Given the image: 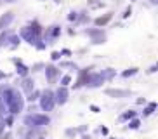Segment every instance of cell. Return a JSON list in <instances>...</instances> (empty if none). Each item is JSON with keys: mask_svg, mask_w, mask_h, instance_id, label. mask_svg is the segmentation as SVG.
Returning a JSON list of instances; mask_svg holds the SVG:
<instances>
[{"mask_svg": "<svg viewBox=\"0 0 158 139\" xmlns=\"http://www.w3.org/2000/svg\"><path fill=\"white\" fill-rule=\"evenodd\" d=\"M0 97L4 101L5 108L10 115H18L24 110V97L18 89L9 87V85H2L0 87Z\"/></svg>", "mask_w": 158, "mask_h": 139, "instance_id": "1", "label": "cell"}, {"mask_svg": "<svg viewBox=\"0 0 158 139\" xmlns=\"http://www.w3.org/2000/svg\"><path fill=\"white\" fill-rule=\"evenodd\" d=\"M24 124L28 127H45V125L51 124V118L49 115H42V113H31L24 118Z\"/></svg>", "mask_w": 158, "mask_h": 139, "instance_id": "2", "label": "cell"}, {"mask_svg": "<svg viewBox=\"0 0 158 139\" xmlns=\"http://www.w3.org/2000/svg\"><path fill=\"white\" fill-rule=\"evenodd\" d=\"M40 108L44 111H52L54 106H56V101H54V92H52L51 89H45L40 92Z\"/></svg>", "mask_w": 158, "mask_h": 139, "instance_id": "3", "label": "cell"}, {"mask_svg": "<svg viewBox=\"0 0 158 139\" xmlns=\"http://www.w3.org/2000/svg\"><path fill=\"white\" fill-rule=\"evenodd\" d=\"M19 38H23L24 42H28L30 45H37L38 42L42 40V37H40V35H37V33H33L30 26L21 28V32H19Z\"/></svg>", "mask_w": 158, "mask_h": 139, "instance_id": "4", "label": "cell"}, {"mask_svg": "<svg viewBox=\"0 0 158 139\" xmlns=\"http://www.w3.org/2000/svg\"><path fill=\"white\" fill-rule=\"evenodd\" d=\"M85 35L92 38V44H96V45H99V44H104V42H106V33H104V30H101V28L85 30Z\"/></svg>", "mask_w": 158, "mask_h": 139, "instance_id": "5", "label": "cell"}, {"mask_svg": "<svg viewBox=\"0 0 158 139\" xmlns=\"http://www.w3.org/2000/svg\"><path fill=\"white\" fill-rule=\"evenodd\" d=\"M102 83H104V78L101 77V73H90V71H89L87 77H85L84 85L89 89H96V87H101Z\"/></svg>", "mask_w": 158, "mask_h": 139, "instance_id": "6", "label": "cell"}, {"mask_svg": "<svg viewBox=\"0 0 158 139\" xmlns=\"http://www.w3.org/2000/svg\"><path fill=\"white\" fill-rule=\"evenodd\" d=\"M42 33H44V37H45V44H54L56 38L61 35V26L59 24H52V26H49Z\"/></svg>", "mask_w": 158, "mask_h": 139, "instance_id": "7", "label": "cell"}, {"mask_svg": "<svg viewBox=\"0 0 158 139\" xmlns=\"http://www.w3.org/2000/svg\"><path fill=\"white\" fill-rule=\"evenodd\" d=\"M104 94L110 97H115V99H123V97L132 96V92L127 89H104Z\"/></svg>", "mask_w": 158, "mask_h": 139, "instance_id": "8", "label": "cell"}, {"mask_svg": "<svg viewBox=\"0 0 158 139\" xmlns=\"http://www.w3.org/2000/svg\"><path fill=\"white\" fill-rule=\"evenodd\" d=\"M44 70H45V77H47V82H51V83H54L57 80V77H59V68L57 66H54V65H47V66H44Z\"/></svg>", "mask_w": 158, "mask_h": 139, "instance_id": "9", "label": "cell"}, {"mask_svg": "<svg viewBox=\"0 0 158 139\" xmlns=\"http://www.w3.org/2000/svg\"><path fill=\"white\" fill-rule=\"evenodd\" d=\"M54 101H56V104H64L66 101H68V89L66 87H59L54 92Z\"/></svg>", "mask_w": 158, "mask_h": 139, "instance_id": "10", "label": "cell"}, {"mask_svg": "<svg viewBox=\"0 0 158 139\" xmlns=\"http://www.w3.org/2000/svg\"><path fill=\"white\" fill-rule=\"evenodd\" d=\"M12 63L16 65V73H18L19 77H23V78H24V77H28L30 68L23 65V61H21V59H12Z\"/></svg>", "mask_w": 158, "mask_h": 139, "instance_id": "11", "label": "cell"}, {"mask_svg": "<svg viewBox=\"0 0 158 139\" xmlns=\"http://www.w3.org/2000/svg\"><path fill=\"white\" fill-rule=\"evenodd\" d=\"M14 21V12H5L0 16V30H5V28H9V24Z\"/></svg>", "mask_w": 158, "mask_h": 139, "instance_id": "12", "label": "cell"}, {"mask_svg": "<svg viewBox=\"0 0 158 139\" xmlns=\"http://www.w3.org/2000/svg\"><path fill=\"white\" fill-rule=\"evenodd\" d=\"M113 14H115V12H111V11H110V12H106L104 16H99V18H96V19H94V24H96L98 28L106 26V24L113 19Z\"/></svg>", "mask_w": 158, "mask_h": 139, "instance_id": "13", "label": "cell"}, {"mask_svg": "<svg viewBox=\"0 0 158 139\" xmlns=\"http://www.w3.org/2000/svg\"><path fill=\"white\" fill-rule=\"evenodd\" d=\"M21 89H23L26 94H30L35 89V82H33V78H30V77H24L23 80H21Z\"/></svg>", "mask_w": 158, "mask_h": 139, "instance_id": "14", "label": "cell"}, {"mask_svg": "<svg viewBox=\"0 0 158 139\" xmlns=\"http://www.w3.org/2000/svg\"><path fill=\"white\" fill-rule=\"evenodd\" d=\"M12 33L14 32H10V30H7V28H5L4 32H2V35H0V47H7L9 45V40H10V35H12Z\"/></svg>", "mask_w": 158, "mask_h": 139, "instance_id": "15", "label": "cell"}, {"mask_svg": "<svg viewBox=\"0 0 158 139\" xmlns=\"http://www.w3.org/2000/svg\"><path fill=\"white\" fill-rule=\"evenodd\" d=\"M28 26L31 28V32H33V33H37V35H40V37H42L44 28H42V24L38 23L37 19H33V21H30V24H28Z\"/></svg>", "mask_w": 158, "mask_h": 139, "instance_id": "16", "label": "cell"}, {"mask_svg": "<svg viewBox=\"0 0 158 139\" xmlns=\"http://www.w3.org/2000/svg\"><path fill=\"white\" fill-rule=\"evenodd\" d=\"M115 75H116V70H113V68H108V70H102L101 71V77L104 80H111Z\"/></svg>", "mask_w": 158, "mask_h": 139, "instance_id": "17", "label": "cell"}, {"mask_svg": "<svg viewBox=\"0 0 158 139\" xmlns=\"http://www.w3.org/2000/svg\"><path fill=\"white\" fill-rule=\"evenodd\" d=\"M87 5H89V9H102L104 7V2L102 0H89L87 2Z\"/></svg>", "mask_w": 158, "mask_h": 139, "instance_id": "18", "label": "cell"}, {"mask_svg": "<svg viewBox=\"0 0 158 139\" xmlns=\"http://www.w3.org/2000/svg\"><path fill=\"white\" fill-rule=\"evenodd\" d=\"M134 116H135V111L129 110V111H125L123 115H120V118H118V122H129L130 118H134Z\"/></svg>", "mask_w": 158, "mask_h": 139, "instance_id": "19", "label": "cell"}, {"mask_svg": "<svg viewBox=\"0 0 158 139\" xmlns=\"http://www.w3.org/2000/svg\"><path fill=\"white\" fill-rule=\"evenodd\" d=\"M155 110H156V103L153 101V103H149L148 106H146V108L143 110V115H144V116H149V115H151V113H153Z\"/></svg>", "mask_w": 158, "mask_h": 139, "instance_id": "20", "label": "cell"}, {"mask_svg": "<svg viewBox=\"0 0 158 139\" xmlns=\"http://www.w3.org/2000/svg\"><path fill=\"white\" fill-rule=\"evenodd\" d=\"M139 125H141V120H139V118H135V116H134V118H130V120H129V125H127V127H129V129H139Z\"/></svg>", "mask_w": 158, "mask_h": 139, "instance_id": "21", "label": "cell"}, {"mask_svg": "<svg viewBox=\"0 0 158 139\" xmlns=\"http://www.w3.org/2000/svg\"><path fill=\"white\" fill-rule=\"evenodd\" d=\"M40 92H42V91H35V89H33L31 92L28 94V97H26V99H28L30 103H33V101H37L38 97H40Z\"/></svg>", "mask_w": 158, "mask_h": 139, "instance_id": "22", "label": "cell"}, {"mask_svg": "<svg viewBox=\"0 0 158 139\" xmlns=\"http://www.w3.org/2000/svg\"><path fill=\"white\" fill-rule=\"evenodd\" d=\"M137 71H139L137 68H129V70H125V71L122 73V77H123V78H129V77H132V75H135Z\"/></svg>", "mask_w": 158, "mask_h": 139, "instance_id": "23", "label": "cell"}, {"mask_svg": "<svg viewBox=\"0 0 158 139\" xmlns=\"http://www.w3.org/2000/svg\"><path fill=\"white\" fill-rule=\"evenodd\" d=\"M71 82V75H64L63 78H61V87H68Z\"/></svg>", "mask_w": 158, "mask_h": 139, "instance_id": "24", "label": "cell"}, {"mask_svg": "<svg viewBox=\"0 0 158 139\" xmlns=\"http://www.w3.org/2000/svg\"><path fill=\"white\" fill-rule=\"evenodd\" d=\"M89 19V14L87 12H78V18H77V23H85Z\"/></svg>", "mask_w": 158, "mask_h": 139, "instance_id": "25", "label": "cell"}, {"mask_svg": "<svg viewBox=\"0 0 158 139\" xmlns=\"http://www.w3.org/2000/svg\"><path fill=\"white\" fill-rule=\"evenodd\" d=\"M4 120H5V127H10V125L14 124V115H10V116H4Z\"/></svg>", "mask_w": 158, "mask_h": 139, "instance_id": "26", "label": "cell"}, {"mask_svg": "<svg viewBox=\"0 0 158 139\" xmlns=\"http://www.w3.org/2000/svg\"><path fill=\"white\" fill-rule=\"evenodd\" d=\"M5 113H7V108H5L4 101H2V97H0V116H5Z\"/></svg>", "mask_w": 158, "mask_h": 139, "instance_id": "27", "label": "cell"}, {"mask_svg": "<svg viewBox=\"0 0 158 139\" xmlns=\"http://www.w3.org/2000/svg\"><path fill=\"white\" fill-rule=\"evenodd\" d=\"M77 18H78V12H77V11H71V12L68 14V21H77Z\"/></svg>", "mask_w": 158, "mask_h": 139, "instance_id": "28", "label": "cell"}, {"mask_svg": "<svg viewBox=\"0 0 158 139\" xmlns=\"http://www.w3.org/2000/svg\"><path fill=\"white\" fill-rule=\"evenodd\" d=\"M130 14H132V7L129 5V7L125 9V12L122 14V18H123V19H127V18H130Z\"/></svg>", "mask_w": 158, "mask_h": 139, "instance_id": "29", "label": "cell"}, {"mask_svg": "<svg viewBox=\"0 0 158 139\" xmlns=\"http://www.w3.org/2000/svg\"><path fill=\"white\" fill-rule=\"evenodd\" d=\"M61 56H63V54H61V52L54 51V52H52V54H51V59H52V61H57V59H61Z\"/></svg>", "mask_w": 158, "mask_h": 139, "instance_id": "30", "label": "cell"}, {"mask_svg": "<svg viewBox=\"0 0 158 139\" xmlns=\"http://www.w3.org/2000/svg\"><path fill=\"white\" fill-rule=\"evenodd\" d=\"M4 129H5V120H4V116H0V134L4 132Z\"/></svg>", "mask_w": 158, "mask_h": 139, "instance_id": "31", "label": "cell"}, {"mask_svg": "<svg viewBox=\"0 0 158 139\" xmlns=\"http://www.w3.org/2000/svg\"><path fill=\"white\" fill-rule=\"evenodd\" d=\"M44 68V65H42V63H37V65H35V66H33V71H38V70H42Z\"/></svg>", "mask_w": 158, "mask_h": 139, "instance_id": "32", "label": "cell"}, {"mask_svg": "<svg viewBox=\"0 0 158 139\" xmlns=\"http://www.w3.org/2000/svg\"><path fill=\"white\" fill-rule=\"evenodd\" d=\"M0 139H10V134L7 132V134H0Z\"/></svg>", "mask_w": 158, "mask_h": 139, "instance_id": "33", "label": "cell"}, {"mask_svg": "<svg viewBox=\"0 0 158 139\" xmlns=\"http://www.w3.org/2000/svg\"><path fill=\"white\" fill-rule=\"evenodd\" d=\"M90 110H92V111H94V113H99V111H101V110H99V108H98V106H94V104H92V106H90Z\"/></svg>", "mask_w": 158, "mask_h": 139, "instance_id": "34", "label": "cell"}, {"mask_svg": "<svg viewBox=\"0 0 158 139\" xmlns=\"http://www.w3.org/2000/svg\"><path fill=\"white\" fill-rule=\"evenodd\" d=\"M61 54H66V56H68V54H71V51H70V49H63V51H61Z\"/></svg>", "mask_w": 158, "mask_h": 139, "instance_id": "35", "label": "cell"}, {"mask_svg": "<svg viewBox=\"0 0 158 139\" xmlns=\"http://www.w3.org/2000/svg\"><path fill=\"white\" fill-rule=\"evenodd\" d=\"M148 71H149V73H155V71H156V65H153V66H151V68L148 70Z\"/></svg>", "mask_w": 158, "mask_h": 139, "instance_id": "36", "label": "cell"}, {"mask_svg": "<svg viewBox=\"0 0 158 139\" xmlns=\"http://www.w3.org/2000/svg\"><path fill=\"white\" fill-rule=\"evenodd\" d=\"M101 134H104V136L108 134V127H101Z\"/></svg>", "mask_w": 158, "mask_h": 139, "instance_id": "37", "label": "cell"}, {"mask_svg": "<svg viewBox=\"0 0 158 139\" xmlns=\"http://www.w3.org/2000/svg\"><path fill=\"white\" fill-rule=\"evenodd\" d=\"M4 78H7V75H5L4 71H0V80H4Z\"/></svg>", "mask_w": 158, "mask_h": 139, "instance_id": "38", "label": "cell"}, {"mask_svg": "<svg viewBox=\"0 0 158 139\" xmlns=\"http://www.w3.org/2000/svg\"><path fill=\"white\" fill-rule=\"evenodd\" d=\"M149 4H151V5H156V4H158V0H149Z\"/></svg>", "mask_w": 158, "mask_h": 139, "instance_id": "39", "label": "cell"}, {"mask_svg": "<svg viewBox=\"0 0 158 139\" xmlns=\"http://www.w3.org/2000/svg\"><path fill=\"white\" fill-rule=\"evenodd\" d=\"M5 2H7V4H14L16 0H5Z\"/></svg>", "mask_w": 158, "mask_h": 139, "instance_id": "40", "label": "cell"}, {"mask_svg": "<svg viewBox=\"0 0 158 139\" xmlns=\"http://www.w3.org/2000/svg\"><path fill=\"white\" fill-rule=\"evenodd\" d=\"M82 139H92V137H90V136H84Z\"/></svg>", "mask_w": 158, "mask_h": 139, "instance_id": "41", "label": "cell"}, {"mask_svg": "<svg viewBox=\"0 0 158 139\" xmlns=\"http://www.w3.org/2000/svg\"><path fill=\"white\" fill-rule=\"evenodd\" d=\"M110 139H116V137H110Z\"/></svg>", "mask_w": 158, "mask_h": 139, "instance_id": "42", "label": "cell"}, {"mask_svg": "<svg viewBox=\"0 0 158 139\" xmlns=\"http://www.w3.org/2000/svg\"><path fill=\"white\" fill-rule=\"evenodd\" d=\"M0 2H2V0H0Z\"/></svg>", "mask_w": 158, "mask_h": 139, "instance_id": "43", "label": "cell"}]
</instances>
